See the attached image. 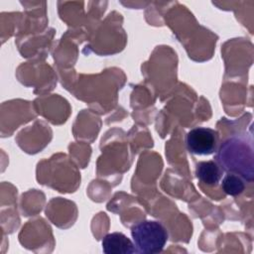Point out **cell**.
Returning <instances> with one entry per match:
<instances>
[{"label": "cell", "instance_id": "3", "mask_svg": "<svg viewBox=\"0 0 254 254\" xmlns=\"http://www.w3.org/2000/svg\"><path fill=\"white\" fill-rule=\"evenodd\" d=\"M219 136L217 131L207 127H194L186 137L187 149L190 154L208 156L216 152Z\"/></svg>", "mask_w": 254, "mask_h": 254}, {"label": "cell", "instance_id": "6", "mask_svg": "<svg viewBox=\"0 0 254 254\" xmlns=\"http://www.w3.org/2000/svg\"><path fill=\"white\" fill-rule=\"evenodd\" d=\"M221 189L226 194L236 196L243 192L245 189V184L240 176L227 173V175H225L222 179Z\"/></svg>", "mask_w": 254, "mask_h": 254}, {"label": "cell", "instance_id": "4", "mask_svg": "<svg viewBox=\"0 0 254 254\" xmlns=\"http://www.w3.org/2000/svg\"><path fill=\"white\" fill-rule=\"evenodd\" d=\"M101 246L105 254H133L137 252L134 242L121 232H112L105 235Z\"/></svg>", "mask_w": 254, "mask_h": 254}, {"label": "cell", "instance_id": "1", "mask_svg": "<svg viewBox=\"0 0 254 254\" xmlns=\"http://www.w3.org/2000/svg\"><path fill=\"white\" fill-rule=\"evenodd\" d=\"M216 163L222 171L253 180V147L251 140L233 136L225 140L216 154Z\"/></svg>", "mask_w": 254, "mask_h": 254}, {"label": "cell", "instance_id": "2", "mask_svg": "<svg viewBox=\"0 0 254 254\" xmlns=\"http://www.w3.org/2000/svg\"><path fill=\"white\" fill-rule=\"evenodd\" d=\"M131 236L137 252L156 254L161 252L169 238L164 224L157 220H142L131 227Z\"/></svg>", "mask_w": 254, "mask_h": 254}, {"label": "cell", "instance_id": "5", "mask_svg": "<svg viewBox=\"0 0 254 254\" xmlns=\"http://www.w3.org/2000/svg\"><path fill=\"white\" fill-rule=\"evenodd\" d=\"M222 169L216 161H202L195 166V176L207 186H216L222 178Z\"/></svg>", "mask_w": 254, "mask_h": 254}]
</instances>
